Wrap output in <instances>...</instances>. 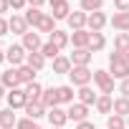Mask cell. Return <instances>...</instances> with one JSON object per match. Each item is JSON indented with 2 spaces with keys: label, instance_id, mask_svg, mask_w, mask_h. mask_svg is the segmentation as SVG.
Masks as SVG:
<instances>
[{
  "label": "cell",
  "instance_id": "obj_5",
  "mask_svg": "<svg viewBox=\"0 0 129 129\" xmlns=\"http://www.w3.org/2000/svg\"><path fill=\"white\" fill-rule=\"evenodd\" d=\"M8 109H25V104H28V96H25V89H13V91H8Z\"/></svg>",
  "mask_w": 129,
  "mask_h": 129
},
{
  "label": "cell",
  "instance_id": "obj_11",
  "mask_svg": "<svg viewBox=\"0 0 129 129\" xmlns=\"http://www.w3.org/2000/svg\"><path fill=\"white\" fill-rule=\"evenodd\" d=\"M0 84H3L5 89H20V81H18V69H5L3 74H0Z\"/></svg>",
  "mask_w": 129,
  "mask_h": 129
},
{
  "label": "cell",
  "instance_id": "obj_16",
  "mask_svg": "<svg viewBox=\"0 0 129 129\" xmlns=\"http://www.w3.org/2000/svg\"><path fill=\"white\" fill-rule=\"evenodd\" d=\"M48 121H51V126H63V124H66L69 121V114L66 111H63L61 106H56V109H48Z\"/></svg>",
  "mask_w": 129,
  "mask_h": 129
},
{
  "label": "cell",
  "instance_id": "obj_25",
  "mask_svg": "<svg viewBox=\"0 0 129 129\" xmlns=\"http://www.w3.org/2000/svg\"><path fill=\"white\" fill-rule=\"evenodd\" d=\"M15 124H18V119H15L13 109H3L0 111V129H13Z\"/></svg>",
  "mask_w": 129,
  "mask_h": 129
},
{
  "label": "cell",
  "instance_id": "obj_43",
  "mask_svg": "<svg viewBox=\"0 0 129 129\" xmlns=\"http://www.w3.org/2000/svg\"><path fill=\"white\" fill-rule=\"evenodd\" d=\"M43 3H46V0H28V5H30V8H41Z\"/></svg>",
  "mask_w": 129,
  "mask_h": 129
},
{
  "label": "cell",
  "instance_id": "obj_34",
  "mask_svg": "<svg viewBox=\"0 0 129 129\" xmlns=\"http://www.w3.org/2000/svg\"><path fill=\"white\" fill-rule=\"evenodd\" d=\"M114 48L121 53V51H126L129 48V33H116L114 36Z\"/></svg>",
  "mask_w": 129,
  "mask_h": 129
},
{
  "label": "cell",
  "instance_id": "obj_26",
  "mask_svg": "<svg viewBox=\"0 0 129 129\" xmlns=\"http://www.w3.org/2000/svg\"><path fill=\"white\" fill-rule=\"evenodd\" d=\"M36 30H38V33H48V36H51V33L56 30V18H53L51 13H46V15L41 18V23H38V28H36Z\"/></svg>",
  "mask_w": 129,
  "mask_h": 129
},
{
  "label": "cell",
  "instance_id": "obj_10",
  "mask_svg": "<svg viewBox=\"0 0 129 129\" xmlns=\"http://www.w3.org/2000/svg\"><path fill=\"white\" fill-rule=\"evenodd\" d=\"M41 104L46 109H56L61 106V99H58V86H51V89H43V96H41Z\"/></svg>",
  "mask_w": 129,
  "mask_h": 129
},
{
  "label": "cell",
  "instance_id": "obj_48",
  "mask_svg": "<svg viewBox=\"0 0 129 129\" xmlns=\"http://www.w3.org/2000/svg\"><path fill=\"white\" fill-rule=\"evenodd\" d=\"M126 126H129V116H126Z\"/></svg>",
  "mask_w": 129,
  "mask_h": 129
},
{
  "label": "cell",
  "instance_id": "obj_32",
  "mask_svg": "<svg viewBox=\"0 0 129 129\" xmlns=\"http://www.w3.org/2000/svg\"><path fill=\"white\" fill-rule=\"evenodd\" d=\"M106 129H126V119L119 114H109L106 116Z\"/></svg>",
  "mask_w": 129,
  "mask_h": 129
},
{
  "label": "cell",
  "instance_id": "obj_35",
  "mask_svg": "<svg viewBox=\"0 0 129 129\" xmlns=\"http://www.w3.org/2000/svg\"><path fill=\"white\" fill-rule=\"evenodd\" d=\"M41 53H43L46 58H58V56H61V48H56V46L48 41V43H43V46H41Z\"/></svg>",
  "mask_w": 129,
  "mask_h": 129
},
{
  "label": "cell",
  "instance_id": "obj_7",
  "mask_svg": "<svg viewBox=\"0 0 129 129\" xmlns=\"http://www.w3.org/2000/svg\"><path fill=\"white\" fill-rule=\"evenodd\" d=\"M106 23H109L106 13H104V10H99V13H89V23H86V28H89L91 33H101Z\"/></svg>",
  "mask_w": 129,
  "mask_h": 129
},
{
  "label": "cell",
  "instance_id": "obj_38",
  "mask_svg": "<svg viewBox=\"0 0 129 129\" xmlns=\"http://www.w3.org/2000/svg\"><path fill=\"white\" fill-rule=\"evenodd\" d=\"M25 5H28V0H10V8L13 10H23Z\"/></svg>",
  "mask_w": 129,
  "mask_h": 129
},
{
  "label": "cell",
  "instance_id": "obj_6",
  "mask_svg": "<svg viewBox=\"0 0 129 129\" xmlns=\"http://www.w3.org/2000/svg\"><path fill=\"white\" fill-rule=\"evenodd\" d=\"M51 3V15L56 20H66L71 15V5H69V0H48Z\"/></svg>",
  "mask_w": 129,
  "mask_h": 129
},
{
  "label": "cell",
  "instance_id": "obj_42",
  "mask_svg": "<svg viewBox=\"0 0 129 129\" xmlns=\"http://www.w3.org/2000/svg\"><path fill=\"white\" fill-rule=\"evenodd\" d=\"M76 129H96V126H94V124L86 119V121H79V124H76Z\"/></svg>",
  "mask_w": 129,
  "mask_h": 129
},
{
  "label": "cell",
  "instance_id": "obj_47",
  "mask_svg": "<svg viewBox=\"0 0 129 129\" xmlns=\"http://www.w3.org/2000/svg\"><path fill=\"white\" fill-rule=\"evenodd\" d=\"M51 129H63V126H51Z\"/></svg>",
  "mask_w": 129,
  "mask_h": 129
},
{
  "label": "cell",
  "instance_id": "obj_46",
  "mask_svg": "<svg viewBox=\"0 0 129 129\" xmlns=\"http://www.w3.org/2000/svg\"><path fill=\"white\" fill-rule=\"evenodd\" d=\"M3 61H5V51H3V48H0V63H3Z\"/></svg>",
  "mask_w": 129,
  "mask_h": 129
},
{
  "label": "cell",
  "instance_id": "obj_22",
  "mask_svg": "<svg viewBox=\"0 0 129 129\" xmlns=\"http://www.w3.org/2000/svg\"><path fill=\"white\" fill-rule=\"evenodd\" d=\"M48 41H51L56 48H66V46L71 43V36H69L66 30H58V28H56V30L51 33V38H48Z\"/></svg>",
  "mask_w": 129,
  "mask_h": 129
},
{
  "label": "cell",
  "instance_id": "obj_28",
  "mask_svg": "<svg viewBox=\"0 0 129 129\" xmlns=\"http://www.w3.org/2000/svg\"><path fill=\"white\" fill-rule=\"evenodd\" d=\"M23 89H25L28 101H41V96H43V86H41L38 81H33V84H28V86H23Z\"/></svg>",
  "mask_w": 129,
  "mask_h": 129
},
{
  "label": "cell",
  "instance_id": "obj_4",
  "mask_svg": "<svg viewBox=\"0 0 129 129\" xmlns=\"http://www.w3.org/2000/svg\"><path fill=\"white\" fill-rule=\"evenodd\" d=\"M94 84L99 86L101 94H109V96H111V91H114V76H111L109 71L96 69V71H94Z\"/></svg>",
  "mask_w": 129,
  "mask_h": 129
},
{
  "label": "cell",
  "instance_id": "obj_39",
  "mask_svg": "<svg viewBox=\"0 0 129 129\" xmlns=\"http://www.w3.org/2000/svg\"><path fill=\"white\" fill-rule=\"evenodd\" d=\"M119 91H121V96H126V99H129V79H124V81L119 84Z\"/></svg>",
  "mask_w": 129,
  "mask_h": 129
},
{
  "label": "cell",
  "instance_id": "obj_14",
  "mask_svg": "<svg viewBox=\"0 0 129 129\" xmlns=\"http://www.w3.org/2000/svg\"><path fill=\"white\" fill-rule=\"evenodd\" d=\"M71 69H74V63H71L69 56H58V58H53V74H58V76L66 74V76H69Z\"/></svg>",
  "mask_w": 129,
  "mask_h": 129
},
{
  "label": "cell",
  "instance_id": "obj_45",
  "mask_svg": "<svg viewBox=\"0 0 129 129\" xmlns=\"http://www.w3.org/2000/svg\"><path fill=\"white\" fill-rule=\"evenodd\" d=\"M3 96H8V94H5V86L0 84V99H3Z\"/></svg>",
  "mask_w": 129,
  "mask_h": 129
},
{
  "label": "cell",
  "instance_id": "obj_23",
  "mask_svg": "<svg viewBox=\"0 0 129 129\" xmlns=\"http://www.w3.org/2000/svg\"><path fill=\"white\" fill-rule=\"evenodd\" d=\"M18 81H20L23 86H28V84H33V81H36V71L28 66V63L18 66Z\"/></svg>",
  "mask_w": 129,
  "mask_h": 129
},
{
  "label": "cell",
  "instance_id": "obj_27",
  "mask_svg": "<svg viewBox=\"0 0 129 129\" xmlns=\"http://www.w3.org/2000/svg\"><path fill=\"white\" fill-rule=\"evenodd\" d=\"M106 48V36L104 33H91V41H89V51L91 53H99Z\"/></svg>",
  "mask_w": 129,
  "mask_h": 129
},
{
  "label": "cell",
  "instance_id": "obj_30",
  "mask_svg": "<svg viewBox=\"0 0 129 129\" xmlns=\"http://www.w3.org/2000/svg\"><path fill=\"white\" fill-rule=\"evenodd\" d=\"M111 114H119V116H129V99L126 96H119V99H114V111Z\"/></svg>",
  "mask_w": 129,
  "mask_h": 129
},
{
  "label": "cell",
  "instance_id": "obj_40",
  "mask_svg": "<svg viewBox=\"0 0 129 129\" xmlns=\"http://www.w3.org/2000/svg\"><path fill=\"white\" fill-rule=\"evenodd\" d=\"M8 30H10L8 20H5V18H0V36H8Z\"/></svg>",
  "mask_w": 129,
  "mask_h": 129
},
{
  "label": "cell",
  "instance_id": "obj_36",
  "mask_svg": "<svg viewBox=\"0 0 129 129\" xmlns=\"http://www.w3.org/2000/svg\"><path fill=\"white\" fill-rule=\"evenodd\" d=\"M15 129H41V126H38V121H33L30 116H25V119H18Z\"/></svg>",
  "mask_w": 129,
  "mask_h": 129
},
{
  "label": "cell",
  "instance_id": "obj_1",
  "mask_svg": "<svg viewBox=\"0 0 129 129\" xmlns=\"http://www.w3.org/2000/svg\"><path fill=\"white\" fill-rule=\"evenodd\" d=\"M109 74L114 79H119V81L129 79V61H124L121 53H116V51L109 53Z\"/></svg>",
  "mask_w": 129,
  "mask_h": 129
},
{
  "label": "cell",
  "instance_id": "obj_37",
  "mask_svg": "<svg viewBox=\"0 0 129 129\" xmlns=\"http://www.w3.org/2000/svg\"><path fill=\"white\" fill-rule=\"evenodd\" d=\"M116 13H129V0H114Z\"/></svg>",
  "mask_w": 129,
  "mask_h": 129
},
{
  "label": "cell",
  "instance_id": "obj_24",
  "mask_svg": "<svg viewBox=\"0 0 129 129\" xmlns=\"http://www.w3.org/2000/svg\"><path fill=\"white\" fill-rule=\"evenodd\" d=\"M76 96H79V101H81V104H86V106L96 104V99H99V94H94V89H91V86H81Z\"/></svg>",
  "mask_w": 129,
  "mask_h": 129
},
{
  "label": "cell",
  "instance_id": "obj_15",
  "mask_svg": "<svg viewBox=\"0 0 129 129\" xmlns=\"http://www.w3.org/2000/svg\"><path fill=\"white\" fill-rule=\"evenodd\" d=\"M89 41H91V30L89 28L74 30V36H71V46L74 48H89Z\"/></svg>",
  "mask_w": 129,
  "mask_h": 129
},
{
  "label": "cell",
  "instance_id": "obj_21",
  "mask_svg": "<svg viewBox=\"0 0 129 129\" xmlns=\"http://www.w3.org/2000/svg\"><path fill=\"white\" fill-rule=\"evenodd\" d=\"M119 33H129V13H114V18L109 20Z\"/></svg>",
  "mask_w": 129,
  "mask_h": 129
},
{
  "label": "cell",
  "instance_id": "obj_19",
  "mask_svg": "<svg viewBox=\"0 0 129 129\" xmlns=\"http://www.w3.org/2000/svg\"><path fill=\"white\" fill-rule=\"evenodd\" d=\"M25 63H28L33 71H43V69H46V56H43L41 51H33V53L25 56Z\"/></svg>",
  "mask_w": 129,
  "mask_h": 129
},
{
  "label": "cell",
  "instance_id": "obj_41",
  "mask_svg": "<svg viewBox=\"0 0 129 129\" xmlns=\"http://www.w3.org/2000/svg\"><path fill=\"white\" fill-rule=\"evenodd\" d=\"M10 10V0H0V18H3V13Z\"/></svg>",
  "mask_w": 129,
  "mask_h": 129
},
{
  "label": "cell",
  "instance_id": "obj_29",
  "mask_svg": "<svg viewBox=\"0 0 129 129\" xmlns=\"http://www.w3.org/2000/svg\"><path fill=\"white\" fill-rule=\"evenodd\" d=\"M43 15H46V13H41V8H28L23 18H25V23H28V25L38 28V23H41V18H43Z\"/></svg>",
  "mask_w": 129,
  "mask_h": 129
},
{
  "label": "cell",
  "instance_id": "obj_33",
  "mask_svg": "<svg viewBox=\"0 0 129 129\" xmlns=\"http://www.w3.org/2000/svg\"><path fill=\"white\" fill-rule=\"evenodd\" d=\"M104 8V0H81V10L84 13H99Z\"/></svg>",
  "mask_w": 129,
  "mask_h": 129
},
{
  "label": "cell",
  "instance_id": "obj_44",
  "mask_svg": "<svg viewBox=\"0 0 129 129\" xmlns=\"http://www.w3.org/2000/svg\"><path fill=\"white\" fill-rule=\"evenodd\" d=\"M116 53H119V51H116ZM121 58H124V61H129V48H126V51H121Z\"/></svg>",
  "mask_w": 129,
  "mask_h": 129
},
{
  "label": "cell",
  "instance_id": "obj_8",
  "mask_svg": "<svg viewBox=\"0 0 129 129\" xmlns=\"http://www.w3.org/2000/svg\"><path fill=\"white\" fill-rule=\"evenodd\" d=\"M66 23H69L71 30H84L86 23H89V13H84V10H74V13L66 18Z\"/></svg>",
  "mask_w": 129,
  "mask_h": 129
},
{
  "label": "cell",
  "instance_id": "obj_2",
  "mask_svg": "<svg viewBox=\"0 0 129 129\" xmlns=\"http://www.w3.org/2000/svg\"><path fill=\"white\" fill-rule=\"evenodd\" d=\"M69 79H71V86H89L91 81H94V71L89 69V66H74L71 69V74H69Z\"/></svg>",
  "mask_w": 129,
  "mask_h": 129
},
{
  "label": "cell",
  "instance_id": "obj_18",
  "mask_svg": "<svg viewBox=\"0 0 129 129\" xmlns=\"http://www.w3.org/2000/svg\"><path fill=\"white\" fill-rule=\"evenodd\" d=\"M25 114H28L33 121H38L41 116H46V114H48V109H46L41 101H28V104H25Z\"/></svg>",
  "mask_w": 129,
  "mask_h": 129
},
{
  "label": "cell",
  "instance_id": "obj_20",
  "mask_svg": "<svg viewBox=\"0 0 129 129\" xmlns=\"http://www.w3.org/2000/svg\"><path fill=\"white\" fill-rule=\"evenodd\" d=\"M8 25H10V30H13L15 36H25V33H28V23H25L23 15H13V18L8 20Z\"/></svg>",
  "mask_w": 129,
  "mask_h": 129
},
{
  "label": "cell",
  "instance_id": "obj_13",
  "mask_svg": "<svg viewBox=\"0 0 129 129\" xmlns=\"http://www.w3.org/2000/svg\"><path fill=\"white\" fill-rule=\"evenodd\" d=\"M41 33H36V30H28L25 36H23V48L28 51V53H33V51H41Z\"/></svg>",
  "mask_w": 129,
  "mask_h": 129
},
{
  "label": "cell",
  "instance_id": "obj_31",
  "mask_svg": "<svg viewBox=\"0 0 129 129\" xmlns=\"http://www.w3.org/2000/svg\"><path fill=\"white\" fill-rule=\"evenodd\" d=\"M74 96H76V91H74V86H58V99H61V104H74Z\"/></svg>",
  "mask_w": 129,
  "mask_h": 129
},
{
  "label": "cell",
  "instance_id": "obj_9",
  "mask_svg": "<svg viewBox=\"0 0 129 129\" xmlns=\"http://www.w3.org/2000/svg\"><path fill=\"white\" fill-rule=\"evenodd\" d=\"M66 114H69V121H76V124H79V121H86V116H89V106L81 104V101H76V104L69 106Z\"/></svg>",
  "mask_w": 129,
  "mask_h": 129
},
{
  "label": "cell",
  "instance_id": "obj_17",
  "mask_svg": "<svg viewBox=\"0 0 129 129\" xmlns=\"http://www.w3.org/2000/svg\"><path fill=\"white\" fill-rule=\"evenodd\" d=\"M94 106H96V111H99V114H106V116H109V114L114 111V99H111L109 94H99V99H96V104H94Z\"/></svg>",
  "mask_w": 129,
  "mask_h": 129
},
{
  "label": "cell",
  "instance_id": "obj_3",
  "mask_svg": "<svg viewBox=\"0 0 129 129\" xmlns=\"http://www.w3.org/2000/svg\"><path fill=\"white\" fill-rule=\"evenodd\" d=\"M25 56H28V51L23 48V43H10V46L5 48V61L10 63L13 69L23 66V63H25Z\"/></svg>",
  "mask_w": 129,
  "mask_h": 129
},
{
  "label": "cell",
  "instance_id": "obj_12",
  "mask_svg": "<svg viewBox=\"0 0 129 129\" xmlns=\"http://www.w3.org/2000/svg\"><path fill=\"white\" fill-rule=\"evenodd\" d=\"M91 51L89 48H74V53L69 56L71 58V63H74V66H89V63H91Z\"/></svg>",
  "mask_w": 129,
  "mask_h": 129
}]
</instances>
